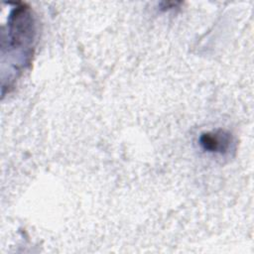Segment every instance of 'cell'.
<instances>
[{"label":"cell","mask_w":254,"mask_h":254,"mask_svg":"<svg viewBox=\"0 0 254 254\" xmlns=\"http://www.w3.org/2000/svg\"><path fill=\"white\" fill-rule=\"evenodd\" d=\"M36 39L35 20L31 9L27 5L14 8L8 18L7 36L3 38L2 49L7 48L2 56L8 55V61L16 57L17 74L20 75L34 55Z\"/></svg>","instance_id":"cell-1"},{"label":"cell","mask_w":254,"mask_h":254,"mask_svg":"<svg viewBox=\"0 0 254 254\" xmlns=\"http://www.w3.org/2000/svg\"><path fill=\"white\" fill-rule=\"evenodd\" d=\"M199 144L206 152L226 155L233 150L234 139L228 131L217 129L202 133L199 137Z\"/></svg>","instance_id":"cell-2"}]
</instances>
